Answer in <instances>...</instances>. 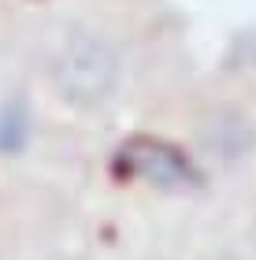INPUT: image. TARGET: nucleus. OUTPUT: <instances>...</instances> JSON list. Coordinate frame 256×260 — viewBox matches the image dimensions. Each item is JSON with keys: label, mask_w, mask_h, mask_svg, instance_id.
<instances>
[{"label": "nucleus", "mask_w": 256, "mask_h": 260, "mask_svg": "<svg viewBox=\"0 0 256 260\" xmlns=\"http://www.w3.org/2000/svg\"><path fill=\"white\" fill-rule=\"evenodd\" d=\"M115 168L134 175V179L153 182L160 190H193V186H201V171L193 168V160L182 149H174L171 141L149 138V134L123 141Z\"/></svg>", "instance_id": "obj_2"}, {"label": "nucleus", "mask_w": 256, "mask_h": 260, "mask_svg": "<svg viewBox=\"0 0 256 260\" xmlns=\"http://www.w3.org/2000/svg\"><path fill=\"white\" fill-rule=\"evenodd\" d=\"M52 78L56 89L71 104L89 108V104L112 97L115 82H119V56L97 34H75L71 41H63L60 56H56Z\"/></svg>", "instance_id": "obj_1"}, {"label": "nucleus", "mask_w": 256, "mask_h": 260, "mask_svg": "<svg viewBox=\"0 0 256 260\" xmlns=\"http://www.w3.org/2000/svg\"><path fill=\"white\" fill-rule=\"evenodd\" d=\"M26 134H30V112H26V104L15 97V101L4 104V112H0V149L19 152L26 145Z\"/></svg>", "instance_id": "obj_3"}]
</instances>
